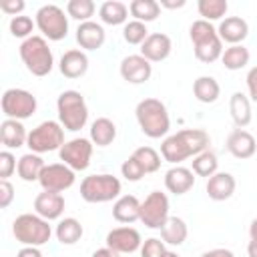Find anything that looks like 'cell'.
I'll return each instance as SVG.
<instances>
[{
  "instance_id": "1",
  "label": "cell",
  "mask_w": 257,
  "mask_h": 257,
  "mask_svg": "<svg viewBox=\"0 0 257 257\" xmlns=\"http://www.w3.org/2000/svg\"><path fill=\"white\" fill-rule=\"evenodd\" d=\"M209 143L211 139L203 128H183L161 143V157L171 165H181L183 161L207 151Z\"/></svg>"
},
{
  "instance_id": "2",
  "label": "cell",
  "mask_w": 257,
  "mask_h": 257,
  "mask_svg": "<svg viewBox=\"0 0 257 257\" xmlns=\"http://www.w3.org/2000/svg\"><path fill=\"white\" fill-rule=\"evenodd\" d=\"M135 116H137L141 133L149 139H161L171 128L169 110H167L165 102L159 98H153V96L143 98L135 108Z\"/></svg>"
},
{
  "instance_id": "3",
  "label": "cell",
  "mask_w": 257,
  "mask_h": 257,
  "mask_svg": "<svg viewBox=\"0 0 257 257\" xmlns=\"http://www.w3.org/2000/svg\"><path fill=\"white\" fill-rule=\"evenodd\" d=\"M189 38L193 42V52H195V58L205 62V64H211L215 60H221L223 56V40L219 38L217 34V28L199 18L195 20L191 26H189Z\"/></svg>"
},
{
  "instance_id": "4",
  "label": "cell",
  "mask_w": 257,
  "mask_h": 257,
  "mask_svg": "<svg viewBox=\"0 0 257 257\" xmlns=\"http://www.w3.org/2000/svg\"><path fill=\"white\" fill-rule=\"evenodd\" d=\"M18 54H20L22 64L26 66V70L32 76H46L54 68V54H52L48 40L44 36L34 34L30 38L22 40Z\"/></svg>"
},
{
  "instance_id": "5",
  "label": "cell",
  "mask_w": 257,
  "mask_h": 257,
  "mask_svg": "<svg viewBox=\"0 0 257 257\" xmlns=\"http://www.w3.org/2000/svg\"><path fill=\"white\" fill-rule=\"evenodd\" d=\"M12 235L24 247H42L50 241L52 227L36 213H22L12 221Z\"/></svg>"
},
{
  "instance_id": "6",
  "label": "cell",
  "mask_w": 257,
  "mask_h": 257,
  "mask_svg": "<svg viewBox=\"0 0 257 257\" xmlns=\"http://www.w3.org/2000/svg\"><path fill=\"white\" fill-rule=\"evenodd\" d=\"M56 112L58 122L70 133L84 128L88 122V106L82 92L78 90H62L56 98Z\"/></svg>"
},
{
  "instance_id": "7",
  "label": "cell",
  "mask_w": 257,
  "mask_h": 257,
  "mask_svg": "<svg viewBox=\"0 0 257 257\" xmlns=\"http://www.w3.org/2000/svg\"><path fill=\"white\" fill-rule=\"evenodd\" d=\"M120 181L114 175L108 173H98V175H88L80 181V197L86 203H108L116 201L120 197Z\"/></svg>"
},
{
  "instance_id": "8",
  "label": "cell",
  "mask_w": 257,
  "mask_h": 257,
  "mask_svg": "<svg viewBox=\"0 0 257 257\" xmlns=\"http://www.w3.org/2000/svg\"><path fill=\"white\" fill-rule=\"evenodd\" d=\"M64 143H66L64 141V126L58 120H42L40 124H36L28 133L26 147L30 149V153L44 155V153L60 151V147Z\"/></svg>"
},
{
  "instance_id": "9",
  "label": "cell",
  "mask_w": 257,
  "mask_h": 257,
  "mask_svg": "<svg viewBox=\"0 0 257 257\" xmlns=\"http://www.w3.org/2000/svg\"><path fill=\"white\" fill-rule=\"evenodd\" d=\"M36 28L46 40L58 42L68 34V14L56 4H44L36 10Z\"/></svg>"
},
{
  "instance_id": "10",
  "label": "cell",
  "mask_w": 257,
  "mask_h": 257,
  "mask_svg": "<svg viewBox=\"0 0 257 257\" xmlns=\"http://www.w3.org/2000/svg\"><path fill=\"white\" fill-rule=\"evenodd\" d=\"M0 108H2L6 118L26 120V118H30L36 112L38 100H36V96L30 90L8 88V90H4V94L0 98Z\"/></svg>"
},
{
  "instance_id": "11",
  "label": "cell",
  "mask_w": 257,
  "mask_h": 257,
  "mask_svg": "<svg viewBox=\"0 0 257 257\" xmlns=\"http://www.w3.org/2000/svg\"><path fill=\"white\" fill-rule=\"evenodd\" d=\"M92 141L86 139V137H76V139H70L66 141L60 151H58V159L60 163H64L66 167H70L74 173L76 171H86L88 165H90V159H92Z\"/></svg>"
},
{
  "instance_id": "12",
  "label": "cell",
  "mask_w": 257,
  "mask_h": 257,
  "mask_svg": "<svg viewBox=\"0 0 257 257\" xmlns=\"http://www.w3.org/2000/svg\"><path fill=\"white\" fill-rule=\"evenodd\" d=\"M169 197L161 191H151L145 201H141V223L149 229H159L167 223V219L171 217L169 215Z\"/></svg>"
},
{
  "instance_id": "13",
  "label": "cell",
  "mask_w": 257,
  "mask_h": 257,
  "mask_svg": "<svg viewBox=\"0 0 257 257\" xmlns=\"http://www.w3.org/2000/svg\"><path fill=\"white\" fill-rule=\"evenodd\" d=\"M76 181V173L66 167L64 163H50L44 167L38 183L42 187V191H50V193H62L66 189H70Z\"/></svg>"
},
{
  "instance_id": "14",
  "label": "cell",
  "mask_w": 257,
  "mask_h": 257,
  "mask_svg": "<svg viewBox=\"0 0 257 257\" xmlns=\"http://www.w3.org/2000/svg\"><path fill=\"white\" fill-rule=\"evenodd\" d=\"M106 247H110V249H114L116 253H135V251H139L141 249V245H143V237H141V233L135 229V227H128V225H124V227H114V229H110L108 233H106Z\"/></svg>"
},
{
  "instance_id": "15",
  "label": "cell",
  "mask_w": 257,
  "mask_h": 257,
  "mask_svg": "<svg viewBox=\"0 0 257 257\" xmlns=\"http://www.w3.org/2000/svg\"><path fill=\"white\" fill-rule=\"evenodd\" d=\"M118 72L128 84H143L153 76V64L141 54H128L120 60Z\"/></svg>"
},
{
  "instance_id": "16",
  "label": "cell",
  "mask_w": 257,
  "mask_h": 257,
  "mask_svg": "<svg viewBox=\"0 0 257 257\" xmlns=\"http://www.w3.org/2000/svg\"><path fill=\"white\" fill-rule=\"evenodd\" d=\"M171 50H173V42L165 32H151L149 38L141 44V56H145L151 64L167 60L171 56Z\"/></svg>"
},
{
  "instance_id": "17",
  "label": "cell",
  "mask_w": 257,
  "mask_h": 257,
  "mask_svg": "<svg viewBox=\"0 0 257 257\" xmlns=\"http://www.w3.org/2000/svg\"><path fill=\"white\" fill-rule=\"evenodd\" d=\"M225 147H227V151H229L235 159L245 161V159H251V157L255 155V151H257V141H255V137H253L249 131H245V128H233V131L229 133V137H227Z\"/></svg>"
},
{
  "instance_id": "18",
  "label": "cell",
  "mask_w": 257,
  "mask_h": 257,
  "mask_svg": "<svg viewBox=\"0 0 257 257\" xmlns=\"http://www.w3.org/2000/svg\"><path fill=\"white\" fill-rule=\"evenodd\" d=\"M64 197L60 193H50V191H42L36 195L34 199V213L40 215L46 221H56L62 217L64 213Z\"/></svg>"
},
{
  "instance_id": "19",
  "label": "cell",
  "mask_w": 257,
  "mask_h": 257,
  "mask_svg": "<svg viewBox=\"0 0 257 257\" xmlns=\"http://www.w3.org/2000/svg\"><path fill=\"white\" fill-rule=\"evenodd\" d=\"M217 34L223 42H227L231 46L243 44V40L249 36V24L241 16H225L217 26Z\"/></svg>"
},
{
  "instance_id": "20",
  "label": "cell",
  "mask_w": 257,
  "mask_h": 257,
  "mask_svg": "<svg viewBox=\"0 0 257 257\" xmlns=\"http://www.w3.org/2000/svg\"><path fill=\"white\" fill-rule=\"evenodd\" d=\"M58 70L64 78H80L88 70V56L80 48L66 50L58 60Z\"/></svg>"
},
{
  "instance_id": "21",
  "label": "cell",
  "mask_w": 257,
  "mask_h": 257,
  "mask_svg": "<svg viewBox=\"0 0 257 257\" xmlns=\"http://www.w3.org/2000/svg\"><path fill=\"white\" fill-rule=\"evenodd\" d=\"M165 187L173 195H185L195 187V173L189 167L183 165H173L165 173Z\"/></svg>"
},
{
  "instance_id": "22",
  "label": "cell",
  "mask_w": 257,
  "mask_h": 257,
  "mask_svg": "<svg viewBox=\"0 0 257 257\" xmlns=\"http://www.w3.org/2000/svg\"><path fill=\"white\" fill-rule=\"evenodd\" d=\"M235 187H237V181H235V177L231 173L217 171L213 177L207 179L205 191H207L211 201H227V199L233 197Z\"/></svg>"
},
{
  "instance_id": "23",
  "label": "cell",
  "mask_w": 257,
  "mask_h": 257,
  "mask_svg": "<svg viewBox=\"0 0 257 257\" xmlns=\"http://www.w3.org/2000/svg\"><path fill=\"white\" fill-rule=\"evenodd\" d=\"M106 40V32L102 28V24L88 20L78 24L76 28V42L80 46V50H98Z\"/></svg>"
},
{
  "instance_id": "24",
  "label": "cell",
  "mask_w": 257,
  "mask_h": 257,
  "mask_svg": "<svg viewBox=\"0 0 257 257\" xmlns=\"http://www.w3.org/2000/svg\"><path fill=\"white\" fill-rule=\"evenodd\" d=\"M0 141H2L4 149H8V151L24 147L28 141V133H26V126L22 124V120L4 118L0 124Z\"/></svg>"
},
{
  "instance_id": "25",
  "label": "cell",
  "mask_w": 257,
  "mask_h": 257,
  "mask_svg": "<svg viewBox=\"0 0 257 257\" xmlns=\"http://www.w3.org/2000/svg\"><path fill=\"white\" fill-rule=\"evenodd\" d=\"M112 219L131 225L141 219V201L135 195H120L112 205Z\"/></svg>"
},
{
  "instance_id": "26",
  "label": "cell",
  "mask_w": 257,
  "mask_h": 257,
  "mask_svg": "<svg viewBox=\"0 0 257 257\" xmlns=\"http://www.w3.org/2000/svg\"><path fill=\"white\" fill-rule=\"evenodd\" d=\"M229 112H231V118L235 122L237 128H245L251 118H253V112H251V100L247 94L243 92H233L231 98H229Z\"/></svg>"
},
{
  "instance_id": "27",
  "label": "cell",
  "mask_w": 257,
  "mask_h": 257,
  "mask_svg": "<svg viewBox=\"0 0 257 257\" xmlns=\"http://www.w3.org/2000/svg\"><path fill=\"white\" fill-rule=\"evenodd\" d=\"M88 139L92 141V145L104 149V147H108V145L114 143V139H116V124L110 118H106V116H98L90 124Z\"/></svg>"
},
{
  "instance_id": "28",
  "label": "cell",
  "mask_w": 257,
  "mask_h": 257,
  "mask_svg": "<svg viewBox=\"0 0 257 257\" xmlns=\"http://www.w3.org/2000/svg\"><path fill=\"white\" fill-rule=\"evenodd\" d=\"M44 167H46V163H44V159H42L40 155H36V153H26V155H22V157L18 159L16 173H18V177H20L24 183H34V181L40 179Z\"/></svg>"
},
{
  "instance_id": "29",
  "label": "cell",
  "mask_w": 257,
  "mask_h": 257,
  "mask_svg": "<svg viewBox=\"0 0 257 257\" xmlns=\"http://www.w3.org/2000/svg\"><path fill=\"white\" fill-rule=\"evenodd\" d=\"M189 237V227L181 217H169L167 223L161 227V239L165 241V245H183Z\"/></svg>"
},
{
  "instance_id": "30",
  "label": "cell",
  "mask_w": 257,
  "mask_h": 257,
  "mask_svg": "<svg viewBox=\"0 0 257 257\" xmlns=\"http://www.w3.org/2000/svg\"><path fill=\"white\" fill-rule=\"evenodd\" d=\"M98 16H100V22H102V24H108V26L126 24L128 6H126L124 2H118V0H106V2L100 4Z\"/></svg>"
},
{
  "instance_id": "31",
  "label": "cell",
  "mask_w": 257,
  "mask_h": 257,
  "mask_svg": "<svg viewBox=\"0 0 257 257\" xmlns=\"http://www.w3.org/2000/svg\"><path fill=\"white\" fill-rule=\"evenodd\" d=\"M193 94H195V98H197L199 102H203V104H213V102L221 96V86H219V82H217L215 76L203 74V76H199V78L193 82Z\"/></svg>"
},
{
  "instance_id": "32",
  "label": "cell",
  "mask_w": 257,
  "mask_h": 257,
  "mask_svg": "<svg viewBox=\"0 0 257 257\" xmlns=\"http://www.w3.org/2000/svg\"><path fill=\"white\" fill-rule=\"evenodd\" d=\"M54 235H56V241L62 243V245H74V243H78L82 239L84 229H82L78 219L64 217V219L58 221V225L54 229Z\"/></svg>"
},
{
  "instance_id": "33",
  "label": "cell",
  "mask_w": 257,
  "mask_h": 257,
  "mask_svg": "<svg viewBox=\"0 0 257 257\" xmlns=\"http://www.w3.org/2000/svg\"><path fill=\"white\" fill-rule=\"evenodd\" d=\"M128 14L133 16V20L147 24L161 16V6L157 0H133L128 4Z\"/></svg>"
},
{
  "instance_id": "34",
  "label": "cell",
  "mask_w": 257,
  "mask_h": 257,
  "mask_svg": "<svg viewBox=\"0 0 257 257\" xmlns=\"http://www.w3.org/2000/svg\"><path fill=\"white\" fill-rule=\"evenodd\" d=\"M249 48H245L243 44H233L229 48L223 50V56H221V62L227 70H241L249 64Z\"/></svg>"
},
{
  "instance_id": "35",
  "label": "cell",
  "mask_w": 257,
  "mask_h": 257,
  "mask_svg": "<svg viewBox=\"0 0 257 257\" xmlns=\"http://www.w3.org/2000/svg\"><path fill=\"white\" fill-rule=\"evenodd\" d=\"M191 171L195 173V177H213L217 171H219V161H217V155L213 151H203L199 153L197 157H193L191 161Z\"/></svg>"
},
{
  "instance_id": "36",
  "label": "cell",
  "mask_w": 257,
  "mask_h": 257,
  "mask_svg": "<svg viewBox=\"0 0 257 257\" xmlns=\"http://www.w3.org/2000/svg\"><path fill=\"white\" fill-rule=\"evenodd\" d=\"M197 10L203 16V20L215 22V20H223L225 18V14L229 10V4H227V0H199L197 2Z\"/></svg>"
},
{
  "instance_id": "37",
  "label": "cell",
  "mask_w": 257,
  "mask_h": 257,
  "mask_svg": "<svg viewBox=\"0 0 257 257\" xmlns=\"http://www.w3.org/2000/svg\"><path fill=\"white\" fill-rule=\"evenodd\" d=\"M94 10H96V6H94L92 0H68L66 2V14H68V18H74L80 24L82 22H88L94 16Z\"/></svg>"
},
{
  "instance_id": "38",
  "label": "cell",
  "mask_w": 257,
  "mask_h": 257,
  "mask_svg": "<svg viewBox=\"0 0 257 257\" xmlns=\"http://www.w3.org/2000/svg\"><path fill=\"white\" fill-rule=\"evenodd\" d=\"M133 157L141 163V167L145 169L147 175L157 173V171L161 169V163H163V161H161V155H159L153 147H139V149H135Z\"/></svg>"
},
{
  "instance_id": "39",
  "label": "cell",
  "mask_w": 257,
  "mask_h": 257,
  "mask_svg": "<svg viewBox=\"0 0 257 257\" xmlns=\"http://www.w3.org/2000/svg\"><path fill=\"white\" fill-rule=\"evenodd\" d=\"M122 38H124L126 44L141 46V44L149 38L147 24H145V22H139V20H128V22L122 26Z\"/></svg>"
},
{
  "instance_id": "40",
  "label": "cell",
  "mask_w": 257,
  "mask_h": 257,
  "mask_svg": "<svg viewBox=\"0 0 257 257\" xmlns=\"http://www.w3.org/2000/svg\"><path fill=\"white\" fill-rule=\"evenodd\" d=\"M34 28H36V22H34L30 16H24V14L10 18V24H8L10 34H12L14 38H22V40L34 36V34H32Z\"/></svg>"
},
{
  "instance_id": "41",
  "label": "cell",
  "mask_w": 257,
  "mask_h": 257,
  "mask_svg": "<svg viewBox=\"0 0 257 257\" xmlns=\"http://www.w3.org/2000/svg\"><path fill=\"white\" fill-rule=\"evenodd\" d=\"M167 251H169V249H167L165 241H163V239H157V237L145 239L143 245H141V249H139L141 257H165Z\"/></svg>"
},
{
  "instance_id": "42",
  "label": "cell",
  "mask_w": 257,
  "mask_h": 257,
  "mask_svg": "<svg viewBox=\"0 0 257 257\" xmlns=\"http://www.w3.org/2000/svg\"><path fill=\"white\" fill-rule=\"evenodd\" d=\"M120 175L126 179V181H131V183H137V181H141L147 173H145V169L141 167V163L131 155L122 165H120Z\"/></svg>"
},
{
  "instance_id": "43",
  "label": "cell",
  "mask_w": 257,
  "mask_h": 257,
  "mask_svg": "<svg viewBox=\"0 0 257 257\" xmlns=\"http://www.w3.org/2000/svg\"><path fill=\"white\" fill-rule=\"evenodd\" d=\"M16 167H18V163H16V157L12 155V151H8V149L0 151V179L8 181V177H12Z\"/></svg>"
},
{
  "instance_id": "44",
  "label": "cell",
  "mask_w": 257,
  "mask_h": 257,
  "mask_svg": "<svg viewBox=\"0 0 257 257\" xmlns=\"http://www.w3.org/2000/svg\"><path fill=\"white\" fill-rule=\"evenodd\" d=\"M24 8H26V2L24 0H2L0 2V10L4 12V14H8V16H20L22 12H24Z\"/></svg>"
},
{
  "instance_id": "45",
  "label": "cell",
  "mask_w": 257,
  "mask_h": 257,
  "mask_svg": "<svg viewBox=\"0 0 257 257\" xmlns=\"http://www.w3.org/2000/svg\"><path fill=\"white\" fill-rule=\"evenodd\" d=\"M12 201H14V187H12V183L0 179V209H8Z\"/></svg>"
},
{
  "instance_id": "46",
  "label": "cell",
  "mask_w": 257,
  "mask_h": 257,
  "mask_svg": "<svg viewBox=\"0 0 257 257\" xmlns=\"http://www.w3.org/2000/svg\"><path fill=\"white\" fill-rule=\"evenodd\" d=\"M245 82H247V92H249V100L257 102V66L249 68L247 76H245Z\"/></svg>"
},
{
  "instance_id": "47",
  "label": "cell",
  "mask_w": 257,
  "mask_h": 257,
  "mask_svg": "<svg viewBox=\"0 0 257 257\" xmlns=\"http://www.w3.org/2000/svg\"><path fill=\"white\" fill-rule=\"evenodd\" d=\"M201 257H235V253L231 249L225 247H217V249H209L205 253H201Z\"/></svg>"
},
{
  "instance_id": "48",
  "label": "cell",
  "mask_w": 257,
  "mask_h": 257,
  "mask_svg": "<svg viewBox=\"0 0 257 257\" xmlns=\"http://www.w3.org/2000/svg\"><path fill=\"white\" fill-rule=\"evenodd\" d=\"M16 257H42V251L40 247H22L16 253Z\"/></svg>"
},
{
  "instance_id": "49",
  "label": "cell",
  "mask_w": 257,
  "mask_h": 257,
  "mask_svg": "<svg viewBox=\"0 0 257 257\" xmlns=\"http://www.w3.org/2000/svg\"><path fill=\"white\" fill-rule=\"evenodd\" d=\"M92 257H120V253H116L114 249H110V247H100V249H96L94 253H92Z\"/></svg>"
},
{
  "instance_id": "50",
  "label": "cell",
  "mask_w": 257,
  "mask_h": 257,
  "mask_svg": "<svg viewBox=\"0 0 257 257\" xmlns=\"http://www.w3.org/2000/svg\"><path fill=\"white\" fill-rule=\"evenodd\" d=\"M185 4H187L185 0H177V2H175V0H161V2H159V6H161V8H169V10H177V8H183Z\"/></svg>"
},
{
  "instance_id": "51",
  "label": "cell",
  "mask_w": 257,
  "mask_h": 257,
  "mask_svg": "<svg viewBox=\"0 0 257 257\" xmlns=\"http://www.w3.org/2000/svg\"><path fill=\"white\" fill-rule=\"evenodd\" d=\"M247 255L249 257H257V239H251L247 245Z\"/></svg>"
},
{
  "instance_id": "52",
  "label": "cell",
  "mask_w": 257,
  "mask_h": 257,
  "mask_svg": "<svg viewBox=\"0 0 257 257\" xmlns=\"http://www.w3.org/2000/svg\"><path fill=\"white\" fill-rule=\"evenodd\" d=\"M249 237L251 239H257V217L251 221V225H249Z\"/></svg>"
},
{
  "instance_id": "53",
  "label": "cell",
  "mask_w": 257,
  "mask_h": 257,
  "mask_svg": "<svg viewBox=\"0 0 257 257\" xmlns=\"http://www.w3.org/2000/svg\"><path fill=\"white\" fill-rule=\"evenodd\" d=\"M165 257H181V255H179L177 251H167V253H165Z\"/></svg>"
}]
</instances>
